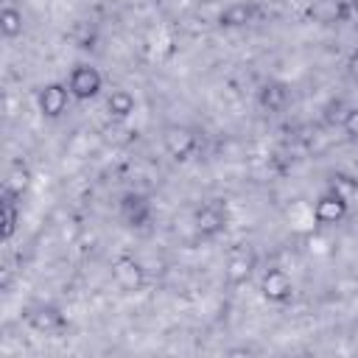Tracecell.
I'll list each match as a JSON object with an SVG mask.
<instances>
[{"mask_svg":"<svg viewBox=\"0 0 358 358\" xmlns=\"http://www.w3.org/2000/svg\"><path fill=\"white\" fill-rule=\"evenodd\" d=\"M101 87H103V78H101V73H98L95 67H90V64H76V67L70 70V76H67V90H70V95L78 98V101L95 98V95L101 92Z\"/></svg>","mask_w":358,"mask_h":358,"instance_id":"cell-1","label":"cell"},{"mask_svg":"<svg viewBox=\"0 0 358 358\" xmlns=\"http://www.w3.org/2000/svg\"><path fill=\"white\" fill-rule=\"evenodd\" d=\"M28 182H31V171H28L20 159L11 162V168H8V173H6V193H8L11 199H17V196L25 193Z\"/></svg>","mask_w":358,"mask_h":358,"instance_id":"cell-10","label":"cell"},{"mask_svg":"<svg viewBox=\"0 0 358 358\" xmlns=\"http://www.w3.org/2000/svg\"><path fill=\"white\" fill-rule=\"evenodd\" d=\"M252 20V8L246 3H232L221 11V25H229V28H238V25H246Z\"/></svg>","mask_w":358,"mask_h":358,"instance_id":"cell-13","label":"cell"},{"mask_svg":"<svg viewBox=\"0 0 358 358\" xmlns=\"http://www.w3.org/2000/svg\"><path fill=\"white\" fill-rule=\"evenodd\" d=\"M0 31L6 39H17L22 34V11L14 6H3L0 8Z\"/></svg>","mask_w":358,"mask_h":358,"instance_id":"cell-12","label":"cell"},{"mask_svg":"<svg viewBox=\"0 0 358 358\" xmlns=\"http://www.w3.org/2000/svg\"><path fill=\"white\" fill-rule=\"evenodd\" d=\"M344 131H347L352 140H358V109H350V112H347V117H344Z\"/></svg>","mask_w":358,"mask_h":358,"instance_id":"cell-18","label":"cell"},{"mask_svg":"<svg viewBox=\"0 0 358 358\" xmlns=\"http://www.w3.org/2000/svg\"><path fill=\"white\" fill-rule=\"evenodd\" d=\"M224 221H227V213H224L218 204H204V207L196 213V227H199L204 235H215L218 229H224Z\"/></svg>","mask_w":358,"mask_h":358,"instance_id":"cell-7","label":"cell"},{"mask_svg":"<svg viewBox=\"0 0 358 358\" xmlns=\"http://www.w3.org/2000/svg\"><path fill=\"white\" fill-rule=\"evenodd\" d=\"M347 67H350V76H352V78L358 81V50H355V53L350 56V64H347Z\"/></svg>","mask_w":358,"mask_h":358,"instance_id":"cell-19","label":"cell"},{"mask_svg":"<svg viewBox=\"0 0 358 358\" xmlns=\"http://www.w3.org/2000/svg\"><path fill=\"white\" fill-rule=\"evenodd\" d=\"M252 268H255V257L252 255H232L224 274H227V282L232 285H243L249 277H252Z\"/></svg>","mask_w":358,"mask_h":358,"instance_id":"cell-8","label":"cell"},{"mask_svg":"<svg viewBox=\"0 0 358 358\" xmlns=\"http://www.w3.org/2000/svg\"><path fill=\"white\" fill-rule=\"evenodd\" d=\"M260 294L268 302H285L294 294V282L282 268H266V274L260 280Z\"/></svg>","mask_w":358,"mask_h":358,"instance_id":"cell-5","label":"cell"},{"mask_svg":"<svg viewBox=\"0 0 358 358\" xmlns=\"http://www.w3.org/2000/svg\"><path fill=\"white\" fill-rule=\"evenodd\" d=\"M70 98H73V95H70L67 84L53 81V84H45V87L39 90L36 106H39V112H42L45 117H59V115L67 109V101H70Z\"/></svg>","mask_w":358,"mask_h":358,"instance_id":"cell-2","label":"cell"},{"mask_svg":"<svg viewBox=\"0 0 358 358\" xmlns=\"http://www.w3.org/2000/svg\"><path fill=\"white\" fill-rule=\"evenodd\" d=\"M338 14H341L338 0H319L313 6V17H319V20H336Z\"/></svg>","mask_w":358,"mask_h":358,"instance_id":"cell-15","label":"cell"},{"mask_svg":"<svg viewBox=\"0 0 358 358\" xmlns=\"http://www.w3.org/2000/svg\"><path fill=\"white\" fill-rule=\"evenodd\" d=\"M347 213H350V207H347V201L338 196V193H333L330 187L316 199V204H313V218L319 221V224H338L341 218H347Z\"/></svg>","mask_w":358,"mask_h":358,"instance_id":"cell-3","label":"cell"},{"mask_svg":"<svg viewBox=\"0 0 358 358\" xmlns=\"http://www.w3.org/2000/svg\"><path fill=\"white\" fill-rule=\"evenodd\" d=\"M106 109H109V115L115 117V120H126L131 112H134V95L129 92V90H112L109 92V98H106Z\"/></svg>","mask_w":358,"mask_h":358,"instance_id":"cell-9","label":"cell"},{"mask_svg":"<svg viewBox=\"0 0 358 358\" xmlns=\"http://www.w3.org/2000/svg\"><path fill=\"white\" fill-rule=\"evenodd\" d=\"M14 221H17V210H14V204H11V199L3 204V235L6 238H11V232H14Z\"/></svg>","mask_w":358,"mask_h":358,"instance_id":"cell-16","label":"cell"},{"mask_svg":"<svg viewBox=\"0 0 358 358\" xmlns=\"http://www.w3.org/2000/svg\"><path fill=\"white\" fill-rule=\"evenodd\" d=\"M282 101H285V92H282V87L271 84V87H266V90H263V103H268V106H280Z\"/></svg>","mask_w":358,"mask_h":358,"instance_id":"cell-17","label":"cell"},{"mask_svg":"<svg viewBox=\"0 0 358 358\" xmlns=\"http://www.w3.org/2000/svg\"><path fill=\"white\" fill-rule=\"evenodd\" d=\"M162 143H165V151L176 159H187L196 148V134L187 129V126H168L165 134H162Z\"/></svg>","mask_w":358,"mask_h":358,"instance_id":"cell-6","label":"cell"},{"mask_svg":"<svg viewBox=\"0 0 358 358\" xmlns=\"http://www.w3.org/2000/svg\"><path fill=\"white\" fill-rule=\"evenodd\" d=\"M330 190L338 193V196L347 201L350 210L358 207V179H352V176H347V173H333V176H330Z\"/></svg>","mask_w":358,"mask_h":358,"instance_id":"cell-11","label":"cell"},{"mask_svg":"<svg viewBox=\"0 0 358 358\" xmlns=\"http://www.w3.org/2000/svg\"><path fill=\"white\" fill-rule=\"evenodd\" d=\"M112 280L123 291H137L145 282V271H143V266L134 257H117L112 263Z\"/></svg>","mask_w":358,"mask_h":358,"instance_id":"cell-4","label":"cell"},{"mask_svg":"<svg viewBox=\"0 0 358 358\" xmlns=\"http://www.w3.org/2000/svg\"><path fill=\"white\" fill-rule=\"evenodd\" d=\"M28 322H31V327L48 333V330H53V327L62 324V316H59V310H53V308H39V310H34V313L28 316Z\"/></svg>","mask_w":358,"mask_h":358,"instance_id":"cell-14","label":"cell"}]
</instances>
